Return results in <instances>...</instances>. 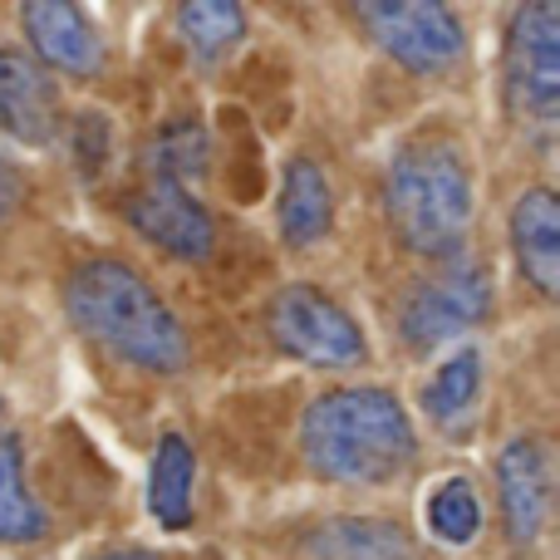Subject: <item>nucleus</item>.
I'll use <instances>...</instances> for the list:
<instances>
[{
	"label": "nucleus",
	"instance_id": "obj_1",
	"mask_svg": "<svg viewBox=\"0 0 560 560\" xmlns=\"http://www.w3.org/2000/svg\"><path fill=\"white\" fill-rule=\"evenodd\" d=\"M65 310L79 335H89L128 364L153 369V374H173L187 364V335L177 315L128 261H114V256L84 261L65 285Z\"/></svg>",
	"mask_w": 560,
	"mask_h": 560
},
{
	"label": "nucleus",
	"instance_id": "obj_2",
	"mask_svg": "<svg viewBox=\"0 0 560 560\" xmlns=\"http://www.w3.org/2000/svg\"><path fill=\"white\" fill-rule=\"evenodd\" d=\"M300 447L329 482H388L413 457V423L388 388H329L305 408Z\"/></svg>",
	"mask_w": 560,
	"mask_h": 560
},
{
	"label": "nucleus",
	"instance_id": "obj_3",
	"mask_svg": "<svg viewBox=\"0 0 560 560\" xmlns=\"http://www.w3.org/2000/svg\"><path fill=\"white\" fill-rule=\"evenodd\" d=\"M384 207L398 242L418 256L447 261L472 226V177L447 138H418L388 167Z\"/></svg>",
	"mask_w": 560,
	"mask_h": 560
},
{
	"label": "nucleus",
	"instance_id": "obj_4",
	"mask_svg": "<svg viewBox=\"0 0 560 560\" xmlns=\"http://www.w3.org/2000/svg\"><path fill=\"white\" fill-rule=\"evenodd\" d=\"M359 20L408 74H443L467 55L463 25L438 0H369L359 5Z\"/></svg>",
	"mask_w": 560,
	"mask_h": 560
},
{
	"label": "nucleus",
	"instance_id": "obj_5",
	"mask_svg": "<svg viewBox=\"0 0 560 560\" xmlns=\"http://www.w3.org/2000/svg\"><path fill=\"white\" fill-rule=\"evenodd\" d=\"M506 98L522 118L551 124L560 114V10L532 0L512 15L506 35Z\"/></svg>",
	"mask_w": 560,
	"mask_h": 560
},
{
	"label": "nucleus",
	"instance_id": "obj_6",
	"mask_svg": "<svg viewBox=\"0 0 560 560\" xmlns=\"http://www.w3.org/2000/svg\"><path fill=\"white\" fill-rule=\"evenodd\" d=\"M271 339L285 354L305 359V364H325V369H339V364H359L364 359V335L359 325L315 285H285L280 295L271 300Z\"/></svg>",
	"mask_w": 560,
	"mask_h": 560
},
{
	"label": "nucleus",
	"instance_id": "obj_7",
	"mask_svg": "<svg viewBox=\"0 0 560 560\" xmlns=\"http://www.w3.org/2000/svg\"><path fill=\"white\" fill-rule=\"evenodd\" d=\"M487 310H492V276L472 261H453L443 276L423 280L404 305V339L413 349H433L472 329Z\"/></svg>",
	"mask_w": 560,
	"mask_h": 560
},
{
	"label": "nucleus",
	"instance_id": "obj_8",
	"mask_svg": "<svg viewBox=\"0 0 560 560\" xmlns=\"http://www.w3.org/2000/svg\"><path fill=\"white\" fill-rule=\"evenodd\" d=\"M128 222H133L138 236H148L158 252L177 256V261H202L217 236L207 207L197 202L183 183H173V177H153V183L128 202Z\"/></svg>",
	"mask_w": 560,
	"mask_h": 560
},
{
	"label": "nucleus",
	"instance_id": "obj_9",
	"mask_svg": "<svg viewBox=\"0 0 560 560\" xmlns=\"http://www.w3.org/2000/svg\"><path fill=\"white\" fill-rule=\"evenodd\" d=\"M497 482H502V516L512 546H536L551 506V463L546 447L532 438H512L497 457Z\"/></svg>",
	"mask_w": 560,
	"mask_h": 560
},
{
	"label": "nucleus",
	"instance_id": "obj_10",
	"mask_svg": "<svg viewBox=\"0 0 560 560\" xmlns=\"http://www.w3.org/2000/svg\"><path fill=\"white\" fill-rule=\"evenodd\" d=\"M25 20V35L35 45L39 65L65 69V74H98L104 65V45H98V30L89 25V15L69 0H30L20 5Z\"/></svg>",
	"mask_w": 560,
	"mask_h": 560
},
{
	"label": "nucleus",
	"instance_id": "obj_11",
	"mask_svg": "<svg viewBox=\"0 0 560 560\" xmlns=\"http://www.w3.org/2000/svg\"><path fill=\"white\" fill-rule=\"evenodd\" d=\"M59 94L49 74L25 59L20 49H0V124L20 138V143H49L55 138Z\"/></svg>",
	"mask_w": 560,
	"mask_h": 560
},
{
	"label": "nucleus",
	"instance_id": "obj_12",
	"mask_svg": "<svg viewBox=\"0 0 560 560\" xmlns=\"http://www.w3.org/2000/svg\"><path fill=\"white\" fill-rule=\"evenodd\" d=\"M512 252L522 276L551 300L560 290V202L546 187L522 192L512 207Z\"/></svg>",
	"mask_w": 560,
	"mask_h": 560
},
{
	"label": "nucleus",
	"instance_id": "obj_13",
	"mask_svg": "<svg viewBox=\"0 0 560 560\" xmlns=\"http://www.w3.org/2000/svg\"><path fill=\"white\" fill-rule=\"evenodd\" d=\"M329 207H335V197H329L325 167L310 163V158H295L285 167V187H280V236L290 246L319 242L329 226Z\"/></svg>",
	"mask_w": 560,
	"mask_h": 560
},
{
	"label": "nucleus",
	"instance_id": "obj_14",
	"mask_svg": "<svg viewBox=\"0 0 560 560\" xmlns=\"http://www.w3.org/2000/svg\"><path fill=\"white\" fill-rule=\"evenodd\" d=\"M310 551L319 560H413V546L394 522L374 516H339L310 536Z\"/></svg>",
	"mask_w": 560,
	"mask_h": 560
},
{
	"label": "nucleus",
	"instance_id": "obj_15",
	"mask_svg": "<svg viewBox=\"0 0 560 560\" xmlns=\"http://www.w3.org/2000/svg\"><path fill=\"white\" fill-rule=\"evenodd\" d=\"M192 477H197V457L187 447V438L167 433L153 453V472H148V502H153V516L167 532L192 526Z\"/></svg>",
	"mask_w": 560,
	"mask_h": 560
},
{
	"label": "nucleus",
	"instance_id": "obj_16",
	"mask_svg": "<svg viewBox=\"0 0 560 560\" xmlns=\"http://www.w3.org/2000/svg\"><path fill=\"white\" fill-rule=\"evenodd\" d=\"M39 536H45V512L25 487L20 438L0 433V541H39Z\"/></svg>",
	"mask_w": 560,
	"mask_h": 560
},
{
	"label": "nucleus",
	"instance_id": "obj_17",
	"mask_svg": "<svg viewBox=\"0 0 560 560\" xmlns=\"http://www.w3.org/2000/svg\"><path fill=\"white\" fill-rule=\"evenodd\" d=\"M177 30L197 49V59H217L226 45L246 35V10L232 0H187L177 5Z\"/></svg>",
	"mask_w": 560,
	"mask_h": 560
},
{
	"label": "nucleus",
	"instance_id": "obj_18",
	"mask_svg": "<svg viewBox=\"0 0 560 560\" xmlns=\"http://www.w3.org/2000/svg\"><path fill=\"white\" fill-rule=\"evenodd\" d=\"M428 526L447 546L472 541L477 526H482V506H477V492L467 477H447V482L433 487V497H428Z\"/></svg>",
	"mask_w": 560,
	"mask_h": 560
},
{
	"label": "nucleus",
	"instance_id": "obj_19",
	"mask_svg": "<svg viewBox=\"0 0 560 560\" xmlns=\"http://www.w3.org/2000/svg\"><path fill=\"white\" fill-rule=\"evenodd\" d=\"M477 384H482V359H477V349H463V354L447 359L433 374V384L423 388V413L438 418V423L457 418L477 398Z\"/></svg>",
	"mask_w": 560,
	"mask_h": 560
},
{
	"label": "nucleus",
	"instance_id": "obj_20",
	"mask_svg": "<svg viewBox=\"0 0 560 560\" xmlns=\"http://www.w3.org/2000/svg\"><path fill=\"white\" fill-rule=\"evenodd\" d=\"M153 158H158V167H163V173H158V177H173V183H183V177H192L197 167L207 163L202 128H197V124H177V128H167V133L158 138Z\"/></svg>",
	"mask_w": 560,
	"mask_h": 560
},
{
	"label": "nucleus",
	"instance_id": "obj_21",
	"mask_svg": "<svg viewBox=\"0 0 560 560\" xmlns=\"http://www.w3.org/2000/svg\"><path fill=\"white\" fill-rule=\"evenodd\" d=\"M15 202H20V183H15V173H10V163L0 158V222L15 212Z\"/></svg>",
	"mask_w": 560,
	"mask_h": 560
},
{
	"label": "nucleus",
	"instance_id": "obj_22",
	"mask_svg": "<svg viewBox=\"0 0 560 560\" xmlns=\"http://www.w3.org/2000/svg\"><path fill=\"white\" fill-rule=\"evenodd\" d=\"M94 560H158V556H148V551H104Z\"/></svg>",
	"mask_w": 560,
	"mask_h": 560
}]
</instances>
